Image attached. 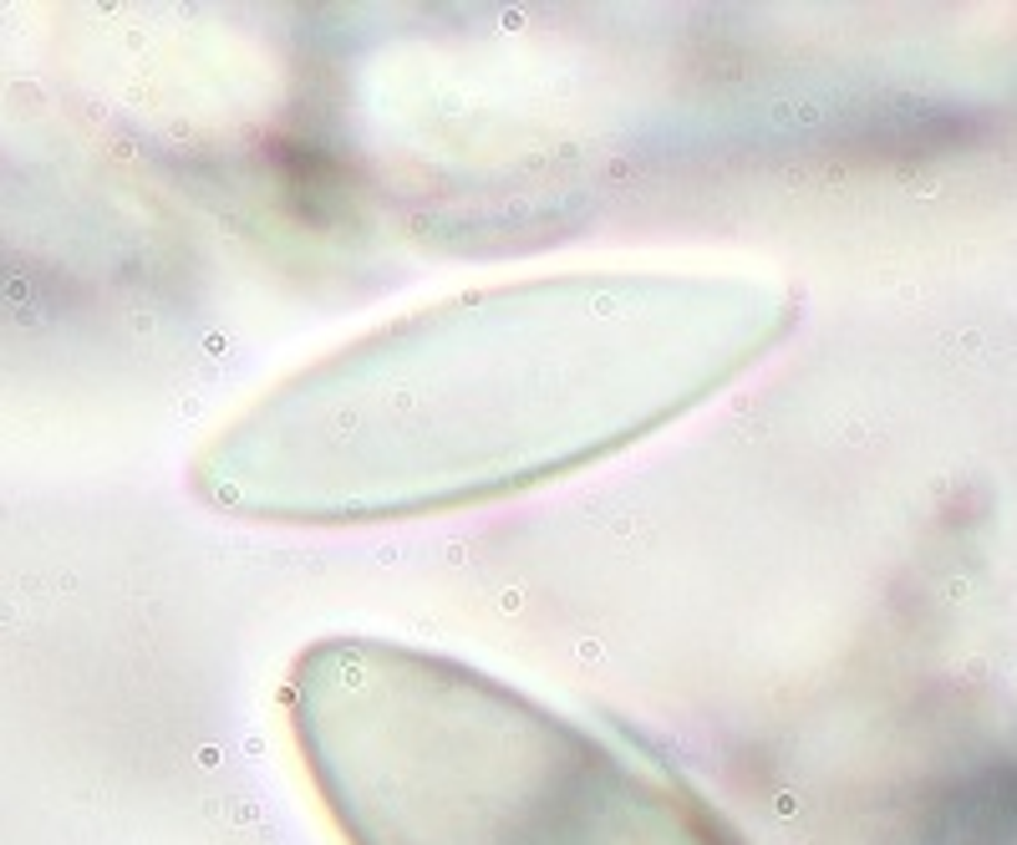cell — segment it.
Returning a JSON list of instances; mask_svg holds the SVG:
<instances>
[{
    "mask_svg": "<svg viewBox=\"0 0 1017 845\" xmlns=\"http://www.w3.org/2000/svg\"><path fill=\"white\" fill-rule=\"evenodd\" d=\"M789 321V296L754 276L580 270L489 286L280 382L209 444L199 489L260 519L473 505L682 418Z\"/></svg>",
    "mask_w": 1017,
    "mask_h": 845,
    "instance_id": "cell-1",
    "label": "cell"
}]
</instances>
